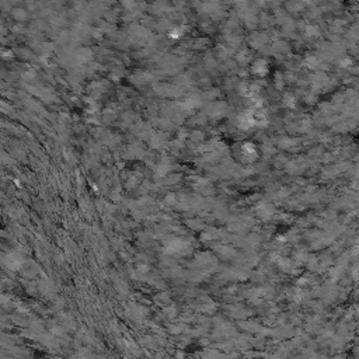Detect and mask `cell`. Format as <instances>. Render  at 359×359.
Here are the masks:
<instances>
[{
    "label": "cell",
    "instance_id": "obj_1",
    "mask_svg": "<svg viewBox=\"0 0 359 359\" xmlns=\"http://www.w3.org/2000/svg\"><path fill=\"white\" fill-rule=\"evenodd\" d=\"M253 72L255 73V74H258V76H264V74H267V72H268V65H267V62L265 60H258L255 62L254 65H253Z\"/></svg>",
    "mask_w": 359,
    "mask_h": 359
},
{
    "label": "cell",
    "instance_id": "obj_2",
    "mask_svg": "<svg viewBox=\"0 0 359 359\" xmlns=\"http://www.w3.org/2000/svg\"><path fill=\"white\" fill-rule=\"evenodd\" d=\"M241 150H243L244 156L248 157L250 160H254L255 157H257V149H255V146L253 145V143H244Z\"/></svg>",
    "mask_w": 359,
    "mask_h": 359
},
{
    "label": "cell",
    "instance_id": "obj_3",
    "mask_svg": "<svg viewBox=\"0 0 359 359\" xmlns=\"http://www.w3.org/2000/svg\"><path fill=\"white\" fill-rule=\"evenodd\" d=\"M283 101H285L283 104L286 105V107H290V108H292V107L295 105V97H292L290 94H286L285 95V98H283Z\"/></svg>",
    "mask_w": 359,
    "mask_h": 359
},
{
    "label": "cell",
    "instance_id": "obj_4",
    "mask_svg": "<svg viewBox=\"0 0 359 359\" xmlns=\"http://www.w3.org/2000/svg\"><path fill=\"white\" fill-rule=\"evenodd\" d=\"M182 33H184V28H175L173 29V31H170V36H173V38H180V36L182 35Z\"/></svg>",
    "mask_w": 359,
    "mask_h": 359
},
{
    "label": "cell",
    "instance_id": "obj_5",
    "mask_svg": "<svg viewBox=\"0 0 359 359\" xmlns=\"http://www.w3.org/2000/svg\"><path fill=\"white\" fill-rule=\"evenodd\" d=\"M316 33H317V28H314V27H310V28L307 29L309 35H316Z\"/></svg>",
    "mask_w": 359,
    "mask_h": 359
}]
</instances>
